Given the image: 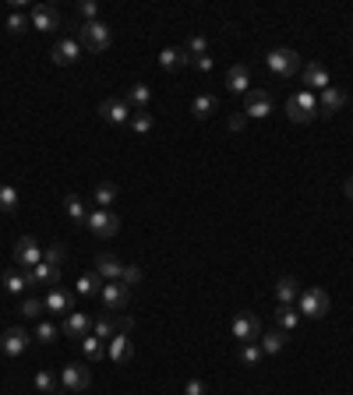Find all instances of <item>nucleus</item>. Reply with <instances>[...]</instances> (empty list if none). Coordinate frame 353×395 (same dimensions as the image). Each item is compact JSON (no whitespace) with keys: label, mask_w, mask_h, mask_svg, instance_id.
Instances as JSON below:
<instances>
[{"label":"nucleus","mask_w":353,"mask_h":395,"mask_svg":"<svg viewBox=\"0 0 353 395\" xmlns=\"http://www.w3.org/2000/svg\"><path fill=\"white\" fill-rule=\"evenodd\" d=\"M265 67H268L275 78H293V75L304 71V60H300L297 50H290V46H275V50H268Z\"/></svg>","instance_id":"f257e3e1"},{"label":"nucleus","mask_w":353,"mask_h":395,"mask_svg":"<svg viewBox=\"0 0 353 395\" xmlns=\"http://www.w3.org/2000/svg\"><path fill=\"white\" fill-rule=\"evenodd\" d=\"M286 117L293 124H311L318 117V96L307 92V89H297L293 96L286 99Z\"/></svg>","instance_id":"f03ea898"},{"label":"nucleus","mask_w":353,"mask_h":395,"mask_svg":"<svg viewBox=\"0 0 353 395\" xmlns=\"http://www.w3.org/2000/svg\"><path fill=\"white\" fill-rule=\"evenodd\" d=\"M78 43H82V50L102 53V50H110L113 32H110V25H102V21H82V25H78Z\"/></svg>","instance_id":"7ed1b4c3"},{"label":"nucleus","mask_w":353,"mask_h":395,"mask_svg":"<svg viewBox=\"0 0 353 395\" xmlns=\"http://www.w3.org/2000/svg\"><path fill=\"white\" fill-rule=\"evenodd\" d=\"M329 307H332V300H329V293H325L322 286H307V290H300V296H297L300 318H325Z\"/></svg>","instance_id":"20e7f679"},{"label":"nucleus","mask_w":353,"mask_h":395,"mask_svg":"<svg viewBox=\"0 0 353 395\" xmlns=\"http://www.w3.org/2000/svg\"><path fill=\"white\" fill-rule=\"evenodd\" d=\"M85 226L92 229V237H99V240H110V237H117L120 233V215L113 212V208H92L85 219Z\"/></svg>","instance_id":"39448f33"},{"label":"nucleus","mask_w":353,"mask_h":395,"mask_svg":"<svg viewBox=\"0 0 353 395\" xmlns=\"http://www.w3.org/2000/svg\"><path fill=\"white\" fill-rule=\"evenodd\" d=\"M43 303H46V310H50V314L68 318L71 310H78V307H75V303H78V293H75V290H68V286H50V293L43 296Z\"/></svg>","instance_id":"423d86ee"},{"label":"nucleus","mask_w":353,"mask_h":395,"mask_svg":"<svg viewBox=\"0 0 353 395\" xmlns=\"http://www.w3.org/2000/svg\"><path fill=\"white\" fill-rule=\"evenodd\" d=\"M60 11L53 7V4H36L32 11H28V25L36 28V32H57L60 28Z\"/></svg>","instance_id":"0eeeda50"},{"label":"nucleus","mask_w":353,"mask_h":395,"mask_svg":"<svg viewBox=\"0 0 353 395\" xmlns=\"http://www.w3.org/2000/svg\"><path fill=\"white\" fill-rule=\"evenodd\" d=\"M300 82H304V89L307 92H325L329 85H332V75H329V67L325 64H318V60H311V64H304V71H300Z\"/></svg>","instance_id":"6e6552de"},{"label":"nucleus","mask_w":353,"mask_h":395,"mask_svg":"<svg viewBox=\"0 0 353 395\" xmlns=\"http://www.w3.org/2000/svg\"><path fill=\"white\" fill-rule=\"evenodd\" d=\"M230 332H233V339L244 346V342H258L262 339V321L255 318V314H237L233 318V325H230Z\"/></svg>","instance_id":"1a4fd4ad"},{"label":"nucleus","mask_w":353,"mask_h":395,"mask_svg":"<svg viewBox=\"0 0 353 395\" xmlns=\"http://www.w3.org/2000/svg\"><path fill=\"white\" fill-rule=\"evenodd\" d=\"M248 120H265L268 113H272V92H265V89H251L248 96H244V109H241Z\"/></svg>","instance_id":"9d476101"},{"label":"nucleus","mask_w":353,"mask_h":395,"mask_svg":"<svg viewBox=\"0 0 353 395\" xmlns=\"http://www.w3.org/2000/svg\"><path fill=\"white\" fill-rule=\"evenodd\" d=\"M102 307H106V314H120L124 307H127V300H131V290L124 286V283H102Z\"/></svg>","instance_id":"9b49d317"},{"label":"nucleus","mask_w":353,"mask_h":395,"mask_svg":"<svg viewBox=\"0 0 353 395\" xmlns=\"http://www.w3.org/2000/svg\"><path fill=\"white\" fill-rule=\"evenodd\" d=\"M78 57H82V43H78V39L64 36V39H57V43H53L50 60H53L57 67H71V64H78Z\"/></svg>","instance_id":"f8f14e48"},{"label":"nucleus","mask_w":353,"mask_h":395,"mask_svg":"<svg viewBox=\"0 0 353 395\" xmlns=\"http://www.w3.org/2000/svg\"><path fill=\"white\" fill-rule=\"evenodd\" d=\"M39 261H43V251H39L36 237H18V244H14V265L18 269H36Z\"/></svg>","instance_id":"ddd939ff"},{"label":"nucleus","mask_w":353,"mask_h":395,"mask_svg":"<svg viewBox=\"0 0 353 395\" xmlns=\"http://www.w3.org/2000/svg\"><path fill=\"white\" fill-rule=\"evenodd\" d=\"M57 378H60V385H64L68 392H85L88 385H92V371L82 367V364H64V371H60Z\"/></svg>","instance_id":"4468645a"},{"label":"nucleus","mask_w":353,"mask_h":395,"mask_svg":"<svg viewBox=\"0 0 353 395\" xmlns=\"http://www.w3.org/2000/svg\"><path fill=\"white\" fill-rule=\"evenodd\" d=\"M99 117L106 124L120 127V124H131V106H127V99H102L99 102Z\"/></svg>","instance_id":"2eb2a0df"},{"label":"nucleus","mask_w":353,"mask_h":395,"mask_svg":"<svg viewBox=\"0 0 353 395\" xmlns=\"http://www.w3.org/2000/svg\"><path fill=\"white\" fill-rule=\"evenodd\" d=\"M28 342H32V335H28L25 328H7V332L0 335V350H4V357H21V353L28 350Z\"/></svg>","instance_id":"dca6fc26"},{"label":"nucleus","mask_w":353,"mask_h":395,"mask_svg":"<svg viewBox=\"0 0 353 395\" xmlns=\"http://www.w3.org/2000/svg\"><path fill=\"white\" fill-rule=\"evenodd\" d=\"M88 332H92V318H88L85 310H71V314L64 318V325H60V335H64V339H85Z\"/></svg>","instance_id":"f3484780"},{"label":"nucleus","mask_w":353,"mask_h":395,"mask_svg":"<svg viewBox=\"0 0 353 395\" xmlns=\"http://www.w3.org/2000/svg\"><path fill=\"white\" fill-rule=\"evenodd\" d=\"M347 106V92L339 85H329L325 92H318V117H336Z\"/></svg>","instance_id":"a211bd4d"},{"label":"nucleus","mask_w":353,"mask_h":395,"mask_svg":"<svg viewBox=\"0 0 353 395\" xmlns=\"http://www.w3.org/2000/svg\"><path fill=\"white\" fill-rule=\"evenodd\" d=\"M135 357V342L127 339V332H117L110 342H106V360H113V364H127Z\"/></svg>","instance_id":"6ab92c4d"},{"label":"nucleus","mask_w":353,"mask_h":395,"mask_svg":"<svg viewBox=\"0 0 353 395\" xmlns=\"http://www.w3.org/2000/svg\"><path fill=\"white\" fill-rule=\"evenodd\" d=\"M226 89H230L233 96H248V92H251V67H248V64H233V67L226 71Z\"/></svg>","instance_id":"aec40b11"},{"label":"nucleus","mask_w":353,"mask_h":395,"mask_svg":"<svg viewBox=\"0 0 353 395\" xmlns=\"http://www.w3.org/2000/svg\"><path fill=\"white\" fill-rule=\"evenodd\" d=\"M95 276H99L102 283H120V276H124V261L113 258V254H99V258H95Z\"/></svg>","instance_id":"412c9836"},{"label":"nucleus","mask_w":353,"mask_h":395,"mask_svg":"<svg viewBox=\"0 0 353 395\" xmlns=\"http://www.w3.org/2000/svg\"><path fill=\"white\" fill-rule=\"evenodd\" d=\"M159 67L163 71H180V67H191V53L184 50V46H167L163 53H159Z\"/></svg>","instance_id":"4be33fe9"},{"label":"nucleus","mask_w":353,"mask_h":395,"mask_svg":"<svg viewBox=\"0 0 353 395\" xmlns=\"http://www.w3.org/2000/svg\"><path fill=\"white\" fill-rule=\"evenodd\" d=\"M25 279H28V286H36V283H46V286H60V269H53V265L39 261L36 269H25Z\"/></svg>","instance_id":"5701e85b"},{"label":"nucleus","mask_w":353,"mask_h":395,"mask_svg":"<svg viewBox=\"0 0 353 395\" xmlns=\"http://www.w3.org/2000/svg\"><path fill=\"white\" fill-rule=\"evenodd\" d=\"M297 296H300V283H297L293 276H283V279L275 283V300H279V307H297Z\"/></svg>","instance_id":"b1692460"},{"label":"nucleus","mask_w":353,"mask_h":395,"mask_svg":"<svg viewBox=\"0 0 353 395\" xmlns=\"http://www.w3.org/2000/svg\"><path fill=\"white\" fill-rule=\"evenodd\" d=\"M300 310L297 307H275V328L279 332H286V335H293L297 328H300Z\"/></svg>","instance_id":"393cba45"},{"label":"nucleus","mask_w":353,"mask_h":395,"mask_svg":"<svg viewBox=\"0 0 353 395\" xmlns=\"http://www.w3.org/2000/svg\"><path fill=\"white\" fill-rule=\"evenodd\" d=\"M117 332H120V328H117V314H99V318L92 321V335L102 339V342H110Z\"/></svg>","instance_id":"a878e982"},{"label":"nucleus","mask_w":353,"mask_h":395,"mask_svg":"<svg viewBox=\"0 0 353 395\" xmlns=\"http://www.w3.org/2000/svg\"><path fill=\"white\" fill-rule=\"evenodd\" d=\"M286 332H279V328H272V332H262V339H258V346H262L265 357H275V353H283V346H286Z\"/></svg>","instance_id":"bb28decb"},{"label":"nucleus","mask_w":353,"mask_h":395,"mask_svg":"<svg viewBox=\"0 0 353 395\" xmlns=\"http://www.w3.org/2000/svg\"><path fill=\"white\" fill-rule=\"evenodd\" d=\"M216 109H219V99L209 96V92H205V96H194V102H191V117H194V120H209Z\"/></svg>","instance_id":"cd10ccee"},{"label":"nucleus","mask_w":353,"mask_h":395,"mask_svg":"<svg viewBox=\"0 0 353 395\" xmlns=\"http://www.w3.org/2000/svg\"><path fill=\"white\" fill-rule=\"evenodd\" d=\"M117 198H120V191H117V184H99L95 191H92V201H95V208H113L117 205Z\"/></svg>","instance_id":"c85d7f7f"},{"label":"nucleus","mask_w":353,"mask_h":395,"mask_svg":"<svg viewBox=\"0 0 353 395\" xmlns=\"http://www.w3.org/2000/svg\"><path fill=\"white\" fill-rule=\"evenodd\" d=\"M25 286H28V279H25V269H7L4 272V290L11 296L25 293Z\"/></svg>","instance_id":"c756f323"},{"label":"nucleus","mask_w":353,"mask_h":395,"mask_svg":"<svg viewBox=\"0 0 353 395\" xmlns=\"http://www.w3.org/2000/svg\"><path fill=\"white\" fill-rule=\"evenodd\" d=\"M149 99H152V89H149L145 82H135L131 92H127V106H135V109H149Z\"/></svg>","instance_id":"7c9ffc66"},{"label":"nucleus","mask_w":353,"mask_h":395,"mask_svg":"<svg viewBox=\"0 0 353 395\" xmlns=\"http://www.w3.org/2000/svg\"><path fill=\"white\" fill-rule=\"evenodd\" d=\"M64 212H68V219H71V222H85V219H88L85 201H82L78 195H64Z\"/></svg>","instance_id":"2f4dec72"},{"label":"nucleus","mask_w":353,"mask_h":395,"mask_svg":"<svg viewBox=\"0 0 353 395\" xmlns=\"http://www.w3.org/2000/svg\"><path fill=\"white\" fill-rule=\"evenodd\" d=\"M32 339L36 342H57L60 339V325H53V321H36V332H32Z\"/></svg>","instance_id":"473e14b6"},{"label":"nucleus","mask_w":353,"mask_h":395,"mask_svg":"<svg viewBox=\"0 0 353 395\" xmlns=\"http://www.w3.org/2000/svg\"><path fill=\"white\" fill-rule=\"evenodd\" d=\"M32 385H36V392L39 395H53L57 392V385H60V378H57L53 371H39V374L32 378Z\"/></svg>","instance_id":"72a5a7b5"},{"label":"nucleus","mask_w":353,"mask_h":395,"mask_svg":"<svg viewBox=\"0 0 353 395\" xmlns=\"http://www.w3.org/2000/svg\"><path fill=\"white\" fill-rule=\"evenodd\" d=\"M82 350H85V357L92 360V364H95V360H106V342H102V339H95L92 332L82 339Z\"/></svg>","instance_id":"f704fd0d"},{"label":"nucleus","mask_w":353,"mask_h":395,"mask_svg":"<svg viewBox=\"0 0 353 395\" xmlns=\"http://www.w3.org/2000/svg\"><path fill=\"white\" fill-rule=\"evenodd\" d=\"M152 127H156V120H152L149 109H135V113H131V131H135V134H149Z\"/></svg>","instance_id":"c9c22d12"},{"label":"nucleus","mask_w":353,"mask_h":395,"mask_svg":"<svg viewBox=\"0 0 353 395\" xmlns=\"http://www.w3.org/2000/svg\"><path fill=\"white\" fill-rule=\"evenodd\" d=\"M43 310H46V303H43L39 296H25V300H21V307H18V314H21V318H28V321H36Z\"/></svg>","instance_id":"e433bc0d"},{"label":"nucleus","mask_w":353,"mask_h":395,"mask_svg":"<svg viewBox=\"0 0 353 395\" xmlns=\"http://www.w3.org/2000/svg\"><path fill=\"white\" fill-rule=\"evenodd\" d=\"M99 290H102V279H99L95 272H92V276H82V279L75 283V293L78 296H92V293H99Z\"/></svg>","instance_id":"4c0bfd02"},{"label":"nucleus","mask_w":353,"mask_h":395,"mask_svg":"<svg viewBox=\"0 0 353 395\" xmlns=\"http://www.w3.org/2000/svg\"><path fill=\"white\" fill-rule=\"evenodd\" d=\"M0 212H7V215L18 212V191L11 184H0Z\"/></svg>","instance_id":"58836bf2"},{"label":"nucleus","mask_w":353,"mask_h":395,"mask_svg":"<svg viewBox=\"0 0 353 395\" xmlns=\"http://www.w3.org/2000/svg\"><path fill=\"white\" fill-rule=\"evenodd\" d=\"M43 261L53 265V269H64V261H68V247H64V244H53V247L43 254Z\"/></svg>","instance_id":"ea45409f"},{"label":"nucleus","mask_w":353,"mask_h":395,"mask_svg":"<svg viewBox=\"0 0 353 395\" xmlns=\"http://www.w3.org/2000/svg\"><path fill=\"white\" fill-rule=\"evenodd\" d=\"M262 357H265V353H262V346H258V342H244V346H241V364H248V367H251V364H258Z\"/></svg>","instance_id":"a19ab883"},{"label":"nucleus","mask_w":353,"mask_h":395,"mask_svg":"<svg viewBox=\"0 0 353 395\" xmlns=\"http://www.w3.org/2000/svg\"><path fill=\"white\" fill-rule=\"evenodd\" d=\"M25 28H28V18H25L21 11H11V14H7V32H14V36H21Z\"/></svg>","instance_id":"79ce46f5"},{"label":"nucleus","mask_w":353,"mask_h":395,"mask_svg":"<svg viewBox=\"0 0 353 395\" xmlns=\"http://www.w3.org/2000/svg\"><path fill=\"white\" fill-rule=\"evenodd\" d=\"M184 50H187L191 57H205V53H209V39H205V36H191V43H187Z\"/></svg>","instance_id":"37998d69"},{"label":"nucleus","mask_w":353,"mask_h":395,"mask_svg":"<svg viewBox=\"0 0 353 395\" xmlns=\"http://www.w3.org/2000/svg\"><path fill=\"white\" fill-rule=\"evenodd\" d=\"M120 283L131 290V286H138L142 283V269L138 265H124V276H120Z\"/></svg>","instance_id":"c03bdc74"},{"label":"nucleus","mask_w":353,"mask_h":395,"mask_svg":"<svg viewBox=\"0 0 353 395\" xmlns=\"http://www.w3.org/2000/svg\"><path fill=\"white\" fill-rule=\"evenodd\" d=\"M78 14H82L85 21H99V4H95V0H82V4H78Z\"/></svg>","instance_id":"a18cd8bd"},{"label":"nucleus","mask_w":353,"mask_h":395,"mask_svg":"<svg viewBox=\"0 0 353 395\" xmlns=\"http://www.w3.org/2000/svg\"><path fill=\"white\" fill-rule=\"evenodd\" d=\"M184 395H209V389H205L201 378H191V382L184 385Z\"/></svg>","instance_id":"49530a36"},{"label":"nucleus","mask_w":353,"mask_h":395,"mask_svg":"<svg viewBox=\"0 0 353 395\" xmlns=\"http://www.w3.org/2000/svg\"><path fill=\"white\" fill-rule=\"evenodd\" d=\"M191 67L209 75V71H212V57H209V53H205V57H191Z\"/></svg>","instance_id":"de8ad7c7"},{"label":"nucleus","mask_w":353,"mask_h":395,"mask_svg":"<svg viewBox=\"0 0 353 395\" xmlns=\"http://www.w3.org/2000/svg\"><path fill=\"white\" fill-rule=\"evenodd\" d=\"M244 127H248V117H244V113H233V117H230V131H244Z\"/></svg>","instance_id":"09e8293b"},{"label":"nucleus","mask_w":353,"mask_h":395,"mask_svg":"<svg viewBox=\"0 0 353 395\" xmlns=\"http://www.w3.org/2000/svg\"><path fill=\"white\" fill-rule=\"evenodd\" d=\"M131 325H135L131 318H117V328H120V332H131Z\"/></svg>","instance_id":"8fccbe9b"},{"label":"nucleus","mask_w":353,"mask_h":395,"mask_svg":"<svg viewBox=\"0 0 353 395\" xmlns=\"http://www.w3.org/2000/svg\"><path fill=\"white\" fill-rule=\"evenodd\" d=\"M343 195L353 201V177H347V184H343Z\"/></svg>","instance_id":"3c124183"}]
</instances>
